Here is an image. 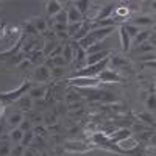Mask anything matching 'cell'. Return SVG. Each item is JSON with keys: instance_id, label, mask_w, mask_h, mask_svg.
Here are the masks:
<instances>
[{"instance_id": "obj_1", "label": "cell", "mask_w": 156, "mask_h": 156, "mask_svg": "<svg viewBox=\"0 0 156 156\" xmlns=\"http://www.w3.org/2000/svg\"><path fill=\"white\" fill-rule=\"evenodd\" d=\"M108 62H109V56L105 58L103 61H100V62H97V64H92V66H86V67L81 69V70H76L75 75H73L72 78H95L101 70L106 69Z\"/></svg>"}, {"instance_id": "obj_2", "label": "cell", "mask_w": 156, "mask_h": 156, "mask_svg": "<svg viewBox=\"0 0 156 156\" xmlns=\"http://www.w3.org/2000/svg\"><path fill=\"white\" fill-rule=\"evenodd\" d=\"M31 89V84L30 81H25L22 86H19L16 90H12V92H6V94H0V100L2 101H14V100H19L22 95L28 94V90Z\"/></svg>"}, {"instance_id": "obj_3", "label": "cell", "mask_w": 156, "mask_h": 156, "mask_svg": "<svg viewBox=\"0 0 156 156\" xmlns=\"http://www.w3.org/2000/svg\"><path fill=\"white\" fill-rule=\"evenodd\" d=\"M87 90V100H98V101H103V103H111V101H115V95L109 90H92V89H86Z\"/></svg>"}, {"instance_id": "obj_4", "label": "cell", "mask_w": 156, "mask_h": 156, "mask_svg": "<svg viewBox=\"0 0 156 156\" xmlns=\"http://www.w3.org/2000/svg\"><path fill=\"white\" fill-rule=\"evenodd\" d=\"M70 84L73 86H78L81 89H87V87H95L100 81L97 80V78H69L67 80Z\"/></svg>"}, {"instance_id": "obj_5", "label": "cell", "mask_w": 156, "mask_h": 156, "mask_svg": "<svg viewBox=\"0 0 156 156\" xmlns=\"http://www.w3.org/2000/svg\"><path fill=\"white\" fill-rule=\"evenodd\" d=\"M97 80L98 81H106V83H120L122 81V76L117 73V72H114V70L105 69V70H101L97 75Z\"/></svg>"}, {"instance_id": "obj_6", "label": "cell", "mask_w": 156, "mask_h": 156, "mask_svg": "<svg viewBox=\"0 0 156 156\" xmlns=\"http://www.w3.org/2000/svg\"><path fill=\"white\" fill-rule=\"evenodd\" d=\"M23 41H25V34H22V36L19 37V41L16 42V45L12 47V48H9V50H6V51H2V53H0V59H11L12 56H16V55L19 53V50L22 48Z\"/></svg>"}, {"instance_id": "obj_7", "label": "cell", "mask_w": 156, "mask_h": 156, "mask_svg": "<svg viewBox=\"0 0 156 156\" xmlns=\"http://www.w3.org/2000/svg\"><path fill=\"white\" fill-rule=\"evenodd\" d=\"M112 30H114V27L97 28V30H90V31H89V34L95 39V42H100V41H103V39H105L106 36H109V34L112 33Z\"/></svg>"}, {"instance_id": "obj_8", "label": "cell", "mask_w": 156, "mask_h": 156, "mask_svg": "<svg viewBox=\"0 0 156 156\" xmlns=\"http://www.w3.org/2000/svg\"><path fill=\"white\" fill-rule=\"evenodd\" d=\"M108 55H109V50H103V51H98V53L87 55V56H86V66H92V64H97V62L103 61L105 58H108Z\"/></svg>"}, {"instance_id": "obj_9", "label": "cell", "mask_w": 156, "mask_h": 156, "mask_svg": "<svg viewBox=\"0 0 156 156\" xmlns=\"http://www.w3.org/2000/svg\"><path fill=\"white\" fill-rule=\"evenodd\" d=\"M86 51L83 50V48H78L76 51H75V55H73V59H75V67L78 69V70H81V69H84L86 67Z\"/></svg>"}, {"instance_id": "obj_10", "label": "cell", "mask_w": 156, "mask_h": 156, "mask_svg": "<svg viewBox=\"0 0 156 156\" xmlns=\"http://www.w3.org/2000/svg\"><path fill=\"white\" fill-rule=\"evenodd\" d=\"M115 9V3H108L103 6L101 11H98V14L94 17V20H105V19H109V16L112 14V11Z\"/></svg>"}, {"instance_id": "obj_11", "label": "cell", "mask_w": 156, "mask_h": 156, "mask_svg": "<svg viewBox=\"0 0 156 156\" xmlns=\"http://www.w3.org/2000/svg\"><path fill=\"white\" fill-rule=\"evenodd\" d=\"M131 136V131H129V129H119V131H115L109 139H111V142L112 144H119V142H122V140H125L126 137H129Z\"/></svg>"}, {"instance_id": "obj_12", "label": "cell", "mask_w": 156, "mask_h": 156, "mask_svg": "<svg viewBox=\"0 0 156 156\" xmlns=\"http://www.w3.org/2000/svg\"><path fill=\"white\" fill-rule=\"evenodd\" d=\"M119 34H120V42H122V48L123 51H129V48H131V39H129V36L126 34L125 28L120 25L119 28Z\"/></svg>"}, {"instance_id": "obj_13", "label": "cell", "mask_w": 156, "mask_h": 156, "mask_svg": "<svg viewBox=\"0 0 156 156\" xmlns=\"http://www.w3.org/2000/svg\"><path fill=\"white\" fill-rule=\"evenodd\" d=\"M34 76L37 78V81H47L50 78V69L45 66H37V69L34 70Z\"/></svg>"}, {"instance_id": "obj_14", "label": "cell", "mask_w": 156, "mask_h": 156, "mask_svg": "<svg viewBox=\"0 0 156 156\" xmlns=\"http://www.w3.org/2000/svg\"><path fill=\"white\" fill-rule=\"evenodd\" d=\"M25 58H27L31 64H39V62L44 61L45 56L42 55V50H31V53H28Z\"/></svg>"}, {"instance_id": "obj_15", "label": "cell", "mask_w": 156, "mask_h": 156, "mask_svg": "<svg viewBox=\"0 0 156 156\" xmlns=\"http://www.w3.org/2000/svg\"><path fill=\"white\" fill-rule=\"evenodd\" d=\"M81 19H83V16L80 14V12H78V9H76L75 6L69 8V11H67V23L81 22Z\"/></svg>"}, {"instance_id": "obj_16", "label": "cell", "mask_w": 156, "mask_h": 156, "mask_svg": "<svg viewBox=\"0 0 156 156\" xmlns=\"http://www.w3.org/2000/svg\"><path fill=\"white\" fill-rule=\"evenodd\" d=\"M89 31H90V22H83L81 28L73 34V41H80V39H83Z\"/></svg>"}, {"instance_id": "obj_17", "label": "cell", "mask_w": 156, "mask_h": 156, "mask_svg": "<svg viewBox=\"0 0 156 156\" xmlns=\"http://www.w3.org/2000/svg\"><path fill=\"white\" fill-rule=\"evenodd\" d=\"M61 9H62L61 8V3L56 2V0H50V2L47 3V14L48 16H56Z\"/></svg>"}, {"instance_id": "obj_18", "label": "cell", "mask_w": 156, "mask_h": 156, "mask_svg": "<svg viewBox=\"0 0 156 156\" xmlns=\"http://www.w3.org/2000/svg\"><path fill=\"white\" fill-rule=\"evenodd\" d=\"M78 42V45H80V48H83V50H87L90 45H94L95 44V39L92 37V36H90L89 33L83 37V39H80V41H76Z\"/></svg>"}, {"instance_id": "obj_19", "label": "cell", "mask_w": 156, "mask_h": 156, "mask_svg": "<svg viewBox=\"0 0 156 156\" xmlns=\"http://www.w3.org/2000/svg\"><path fill=\"white\" fill-rule=\"evenodd\" d=\"M45 90H47L45 87H31V89L28 90V97H30L31 100H39V98L44 97Z\"/></svg>"}, {"instance_id": "obj_20", "label": "cell", "mask_w": 156, "mask_h": 156, "mask_svg": "<svg viewBox=\"0 0 156 156\" xmlns=\"http://www.w3.org/2000/svg\"><path fill=\"white\" fill-rule=\"evenodd\" d=\"M66 150H70V151H87L89 147L81 144V142H69V144H66Z\"/></svg>"}, {"instance_id": "obj_21", "label": "cell", "mask_w": 156, "mask_h": 156, "mask_svg": "<svg viewBox=\"0 0 156 156\" xmlns=\"http://www.w3.org/2000/svg\"><path fill=\"white\" fill-rule=\"evenodd\" d=\"M131 23L136 25V27H139V25H154V19L150 17V16H140V17L133 19Z\"/></svg>"}, {"instance_id": "obj_22", "label": "cell", "mask_w": 156, "mask_h": 156, "mask_svg": "<svg viewBox=\"0 0 156 156\" xmlns=\"http://www.w3.org/2000/svg\"><path fill=\"white\" fill-rule=\"evenodd\" d=\"M153 50H154V45H151L150 42H144V44H140L134 48V53H153Z\"/></svg>"}, {"instance_id": "obj_23", "label": "cell", "mask_w": 156, "mask_h": 156, "mask_svg": "<svg viewBox=\"0 0 156 156\" xmlns=\"http://www.w3.org/2000/svg\"><path fill=\"white\" fill-rule=\"evenodd\" d=\"M122 27L125 28V31L129 36V39H134L137 36V33H139V27H136V25H133V23H123Z\"/></svg>"}, {"instance_id": "obj_24", "label": "cell", "mask_w": 156, "mask_h": 156, "mask_svg": "<svg viewBox=\"0 0 156 156\" xmlns=\"http://www.w3.org/2000/svg\"><path fill=\"white\" fill-rule=\"evenodd\" d=\"M19 106H20V109H25V111H28V109H31V106H33V100L28 97V95H22L19 100Z\"/></svg>"}, {"instance_id": "obj_25", "label": "cell", "mask_w": 156, "mask_h": 156, "mask_svg": "<svg viewBox=\"0 0 156 156\" xmlns=\"http://www.w3.org/2000/svg\"><path fill=\"white\" fill-rule=\"evenodd\" d=\"M73 6L78 9V12L83 16V14H86L87 12V9H89V2L87 0H76V2L73 3Z\"/></svg>"}, {"instance_id": "obj_26", "label": "cell", "mask_w": 156, "mask_h": 156, "mask_svg": "<svg viewBox=\"0 0 156 156\" xmlns=\"http://www.w3.org/2000/svg\"><path fill=\"white\" fill-rule=\"evenodd\" d=\"M103 50H105V44H103V41H100V42H95L94 45H90L84 51H86V55H92V53H98V51H103Z\"/></svg>"}, {"instance_id": "obj_27", "label": "cell", "mask_w": 156, "mask_h": 156, "mask_svg": "<svg viewBox=\"0 0 156 156\" xmlns=\"http://www.w3.org/2000/svg\"><path fill=\"white\" fill-rule=\"evenodd\" d=\"M109 62H111L112 69H117V67H125V66H128V62H126L123 58H120V56H112V58H109Z\"/></svg>"}, {"instance_id": "obj_28", "label": "cell", "mask_w": 156, "mask_h": 156, "mask_svg": "<svg viewBox=\"0 0 156 156\" xmlns=\"http://www.w3.org/2000/svg\"><path fill=\"white\" fill-rule=\"evenodd\" d=\"M61 56L66 59V62H70V61L73 59V51H72V48H70L69 44H66V45L62 47V53H61Z\"/></svg>"}, {"instance_id": "obj_29", "label": "cell", "mask_w": 156, "mask_h": 156, "mask_svg": "<svg viewBox=\"0 0 156 156\" xmlns=\"http://www.w3.org/2000/svg\"><path fill=\"white\" fill-rule=\"evenodd\" d=\"M56 47H58V42H56V41L47 42V44L44 45V48H42V55H44V56H50V53H51V51H53Z\"/></svg>"}, {"instance_id": "obj_30", "label": "cell", "mask_w": 156, "mask_h": 156, "mask_svg": "<svg viewBox=\"0 0 156 156\" xmlns=\"http://www.w3.org/2000/svg\"><path fill=\"white\" fill-rule=\"evenodd\" d=\"M148 36H150V31H139L137 36L134 37V44H136V47L140 45V44H144V42L147 41V37H148Z\"/></svg>"}, {"instance_id": "obj_31", "label": "cell", "mask_w": 156, "mask_h": 156, "mask_svg": "<svg viewBox=\"0 0 156 156\" xmlns=\"http://www.w3.org/2000/svg\"><path fill=\"white\" fill-rule=\"evenodd\" d=\"M81 25H83V22H75V23H67V36H72L73 37V34L81 28Z\"/></svg>"}, {"instance_id": "obj_32", "label": "cell", "mask_w": 156, "mask_h": 156, "mask_svg": "<svg viewBox=\"0 0 156 156\" xmlns=\"http://www.w3.org/2000/svg\"><path fill=\"white\" fill-rule=\"evenodd\" d=\"M22 120H23L22 112H14V114H11V115H9V119H8V122H9L11 126H12V125H20Z\"/></svg>"}, {"instance_id": "obj_33", "label": "cell", "mask_w": 156, "mask_h": 156, "mask_svg": "<svg viewBox=\"0 0 156 156\" xmlns=\"http://www.w3.org/2000/svg\"><path fill=\"white\" fill-rule=\"evenodd\" d=\"M137 117L142 120V122H145V123H148V125H154V119H153V115L150 114V112H139L137 114Z\"/></svg>"}, {"instance_id": "obj_34", "label": "cell", "mask_w": 156, "mask_h": 156, "mask_svg": "<svg viewBox=\"0 0 156 156\" xmlns=\"http://www.w3.org/2000/svg\"><path fill=\"white\" fill-rule=\"evenodd\" d=\"M33 139H34V133H33V131H25V133H23V137H22V140H20V145H22V147H27Z\"/></svg>"}, {"instance_id": "obj_35", "label": "cell", "mask_w": 156, "mask_h": 156, "mask_svg": "<svg viewBox=\"0 0 156 156\" xmlns=\"http://www.w3.org/2000/svg\"><path fill=\"white\" fill-rule=\"evenodd\" d=\"M55 22H56V23H66V25H67V11L61 9L58 14L55 16Z\"/></svg>"}, {"instance_id": "obj_36", "label": "cell", "mask_w": 156, "mask_h": 156, "mask_svg": "<svg viewBox=\"0 0 156 156\" xmlns=\"http://www.w3.org/2000/svg\"><path fill=\"white\" fill-rule=\"evenodd\" d=\"M81 100V94H75V92H69L66 95V101L69 103V105H72L73 101H80Z\"/></svg>"}, {"instance_id": "obj_37", "label": "cell", "mask_w": 156, "mask_h": 156, "mask_svg": "<svg viewBox=\"0 0 156 156\" xmlns=\"http://www.w3.org/2000/svg\"><path fill=\"white\" fill-rule=\"evenodd\" d=\"M22 137H23V131H20L19 128H16L14 131L11 133V139L14 140V142H20V140H22Z\"/></svg>"}, {"instance_id": "obj_38", "label": "cell", "mask_w": 156, "mask_h": 156, "mask_svg": "<svg viewBox=\"0 0 156 156\" xmlns=\"http://www.w3.org/2000/svg\"><path fill=\"white\" fill-rule=\"evenodd\" d=\"M51 62H53V66H55V67H62L64 64H67L66 59H64L61 55H59V56H55V58H51Z\"/></svg>"}, {"instance_id": "obj_39", "label": "cell", "mask_w": 156, "mask_h": 156, "mask_svg": "<svg viewBox=\"0 0 156 156\" xmlns=\"http://www.w3.org/2000/svg\"><path fill=\"white\" fill-rule=\"evenodd\" d=\"M33 25L36 27L37 31H45V27H47V23H45L44 19H37L36 22H33Z\"/></svg>"}, {"instance_id": "obj_40", "label": "cell", "mask_w": 156, "mask_h": 156, "mask_svg": "<svg viewBox=\"0 0 156 156\" xmlns=\"http://www.w3.org/2000/svg\"><path fill=\"white\" fill-rule=\"evenodd\" d=\"M147 108H148V111H154V108H156V97L151 94L148 98H147Z\"/></svg>"}, {"instance_id": "obj_41", "label": "cell", "mask_w": 156, "mask_h": 156, "mask_svg": "<svg viewBox=\"0 0 156 156\" xmlns=\"http://www.w3.org/2000/svg\"><path fill=\"white\" fill-rule=\"evenodd\" d=\"M23 30H25V34H34L37 30H36V27L33 25V22H28V23H25L23 25Z\"/></svg>"}, {"instance_id": "obj_42", "label": "cell", "mask_w": 156, "mask_h": 156, "mask_svg": "<svg viewBox=\"0 0 156 156\" xmlns=\"http://www.w3.org/2000/svg\"><path fill=\"white\" fill-rule=\"evenodd\" d=\"M33 133H34V136H39V137H44V136L47 134L44 126H34V128H33Z\"/></svg>"}, {"instance_id": "obj_43", "label": "cell", "mask_w": 156, "mask_h": 156, "mask_svg": "<svg viewBox=\"0 0 156 156\" xmlns=\"http://www.w3.org/2000/svg\"><path fill=\"white\" fill-rule=\"evenodd\" d=\"M53 30H55L56 33H67V25H66V23H55Z\"/></svg>"}, {"instance_id": "obj_44", "label": "cell", "mask_w": 156, "mask_h": 156, "mask_svg": "<svg viewBox=\"0 0 156 156\" xmlns=\"http://www.w3.org/2000/svg\"><path fill=\"white\" fill-rule=\"evenodd\" d=\"M30 128H31V123L28 122V120H22L20 122V125H19V129H20V131H30Z\"/></svg>"}, {"instance_id": "obj_45", "label": "cell", "mask_w": 156, "mask_h": 156, "mask_svg": "<svg viewBox=\"0 0 156 156\" xmlns=\"http://www.w3.org/2000/svg\"><path fill=\"white\" fill-rule=\"evenodd\" d=\"M137 61H154V53H145L142 56H137Z\"/></svg>"}, {"instance_id": "obj_46", "label": "cell", "mask_w": 156, "mask_h": 156, "mask_svg": "<svg viewBox=\"0 0 156 156\" xmlns=\"http://www.w3.org/2000/svg\"><path fill=\"white\" fill-rule=\"evenodd\" d=\"M62 73H64L62 67H53V69H51V75H53L55 78H59V76H62Z\"/></svg>"}, {"instance_id": "obj_47", "label": "cell", "mask_w": 156, "mask_h": 156, "mask_svg": "<svg viewBox=\"0 0 156 156\" xmlns=\"http://www.w3.org/2000/svg\"><path fill=\"white\" fill-rule=\"evenodd\" d=\"M61 53H62V45H59V44H58V47H56L53 51H51V53H50V59H51V58H55V56H59Z\"/></svg>"}, {"instance_id": "obj_48", "label": "cell", "mask_w": 156, "mask_h": 156, "mask_svg": "<svg viewBox=\"0 0 156 156\" xmlns=\"http://www.w3.org/2000/svg\"><path fill=\"white\" fill-rule=\"evenodd\" d=\"M23 148H25V147H22V145H17L14 150H12V153H11V154H12V156H22V151H23Z\"/></svg>"}, {"instance_id": "obj_49", "label": "cell", "mask_w": 156, "mask_h": 156, "mask_svg": "<svg viewBox=\"0 0 156 156\" xmlns=\"http://www.w3.org/2000/svg\"><path fill=\"white\" fill-rule=\"evenodd\" d=\"M6 154H9V145H3L2 148H0V156H6Z\"/></svg>"}, {"instance_id": "obj_50", "label": "cell", "mask_w": 156, "mask_h": 156, "mask_svg": "<svg viewBox=\"0 0 156 156\" xmlns=\"http://www.w3.org/2000/svg\"><path fill=\"white\" fill-rule=\"evenodd\" d=\"M30 64H31V62H30L28 59H23V61H22V62L19 64V69H25V67H28Z\"/></svg>"}, {"instance_id": "obj_51", "label": "cell", "mask_w": 156, "mask_h": 156, "mask_svg": "<svg viewBox=\"0 0 156 156\" xmlns=\"http://www.w3.org/2000/svg\"><path fill=\"white\" fill-rule=\"evenodd\" d=\"M36 142H37V145H41V147L44 145V139L39 137V136H36Z\"/></svg>"}, {"instance_id": "obj_52", "label": "cell", "mask_w": 156, "mask_h": 156, "mask_svg": "<svg viewBox=\"0 0 156 156\" xmlns=\"http://www.w3.org/2000/svg\"><path fill=\"white\" fill-rule=\"evenodd\" d=\"M78 131H80V128H78V126H75V128H72V129H70V134H73V133H78Z\"/></svg>"}, {"instance_id": "obj_53", "label": "cell", "mask_w": 156, "mask_h": 156, "mask_svg": "<svg viewBox=\"0 0 156 156\" xmlns=\"http://www.w3.org/2000/svg\"><path fill=\"white\" fill-rule=\"evenodd\" d=\"M2 131H3V125H2V123H0V133H2Z\"/></svg>"}, {"instance_id": "obj_54", "label": "cell", "mask_w": 156, "mask_h": 156, "mask_svg": "<svg viewBox=\"0 0 156 156\" xmlns=\"http://www.w3.org/2000/svg\"><path fill=\"white\" fill-rule=\"evenodd\" d=\"M0 114H2V109H0Z\"/></svg>"}]
</instances>
